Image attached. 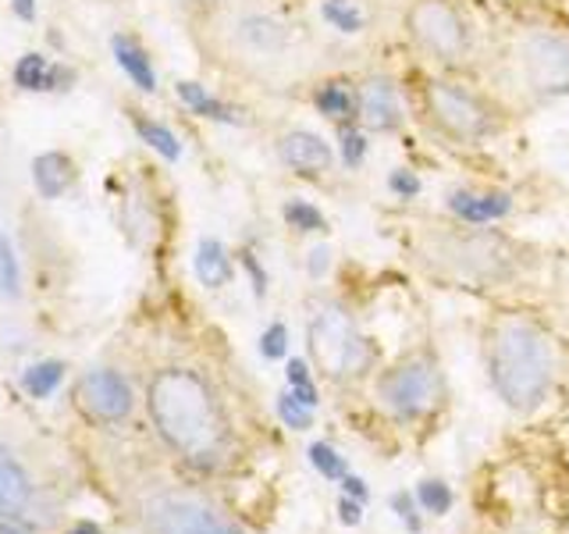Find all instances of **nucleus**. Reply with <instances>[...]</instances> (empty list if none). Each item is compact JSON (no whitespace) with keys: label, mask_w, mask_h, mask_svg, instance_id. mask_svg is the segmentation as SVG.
Returning <instances> with one entry per match:
<instances>
[{"label":"nucleus","mask_w":569,"mask_h":534,"mask_svg":"<svg viewBox=\"0 0 569 534\" xmlns=\"http://www.w3.org/2000/svg\"><path fill=\"white\" fill-rule=\"evenodd\" d=\"M147 409L157 435L192 467L213 471L228 459V414L203 374L189 367L157 370L147 388Z\"/></svg>","instance_id":"f257e3e1"},{"label":"nucleus","mask_w":569,"mask_h":534,"mask_svg":"<svg viewBox=\"0 0 569 534\" xmlns=\"http://www.w3.org/2000/svg\"><path fill=\"white\" fill-rule=\"evenodd\" d=\"M485 367L495 396L516 414H530L556 385V343L533 317L502 314L485 332Z\"/></svg>","instance_id":"f03ea898"},{"label":"nucleus","mask_w":569,"mask_h":534,"mask_svg":"<svg viewBox=\"0 0 569 534\" xmlns=\"http://www.w3.org/2000/svg\"><path fill=\"white\" fill-rule=\"evenodd\" d=\"M417 100L427 129L452 147H480L506 129V118L488 93L449 76L423 79Z\"/></svg>","instance_id":"7ed1b4c3"},{"label":"nucleus","mask_w":569,"mask_h":534,"mask_svg":"<svg viewBox=\"0 0 569 534\" xmlns=\"http://www.w3.org/2000/svg\"><path fill=\"white\" fill-rule=\"evenodd\" d=\"M307 343L310 360L317 370L331 382H360L363 374L373 370L378 349L363 335L360 320L346 307L342 299H317L310 320H307Z\"/></svg>","instance_id":"20e7f679"},{"label":"nucleus","mask_w":569,"mask_h":534,"mask_svg":"<svg viewBox=\"0 0 569 534\" xmlns=\"http://www.w3.org/2000/svg\"><path fill=\"white\" fill-rule=\"evenodd\" d=\"M445 396H449V385H445V370L431 349H413L399 356L373 382V399L399 424H417L431 417L445 403Z\"/></svg>","instance_id":"39448f33"},{"label":"nucleus","mask_w":569,"mask_h":534,"mask_svg":"<svg viewBox=\"0 0 569 534\" xmlns=\"http://www.w3.org/2000/svg\"><path fill=\"white\" fill-rule=\"evenodd\" d=\"M402 32L409 47L438 68H459L473 58V26L456 0H409Z\"/></svg>","instance_id":"423d86ee"},{"label":"nucleus","mask_w":569,"mask_h":534,"mask_svg":"<svg viewBox=\"0 0 569 534\" xmlns=\"http://www.w3.org/2000/svg\"><path fill=\"white\" fill-rule=\"evenodd\" d=\"M431 246H435L438 264L449 267V271L459 278L495 281L512 271V249L491 228H473V225L462 228L459 225L452 231H445V236L431 239Z\"/></svg>","instance_id":"0eeeda50"},{"label":"nucleus","mask_w":569,"mask_h":534,"mask_svg":"<svg viewBox=\"0 0 569 534\" xmlns=\"http://www.w3.org/2000/svg\"><path fill=\"white\" fill-rule=\"evenodd\" d=\"M516 68L538 100H569V36L527 29L516 40Z\"/></svg>","instance_id":"6e6552de"},{"label":"nucleus","mask_w":569,"mask_h":534,"mask_svg":"<svg viewBox=\"0 0 569 534\" xmlns=\"http://www.w3.org/2000/svg\"><path fill=\"white\" fill-rule=\"evenodd\" d=\"M147 524L153 534H242L218 510L192 495H157L147 503Z\"/></svg>","instance_id":"1a4fd4ad"},{"label":"nucleus","mask_w":569,"mask_h":534,"mask_svg":"<svg viewBox=\"0 0 569 534\" xmlns=\"http://www.w3.org/2000/svg\"><path fill=\"white\" fill-rule=\"evenodd\" d=\"M76 399H79V409L93 424H121L136 406L132 385L124 382V374L111 367L89 370L76 388Z\"/></svg>","instance_id":"9d476101"},{"label":"nucleus","mask_w":569,"mask_h":534,"mask_svg":"<svg viewBox=\"0 0 569 534\" xmlns=\"http://www.w3.org/2000/svg\"><path fill=\"white\" fill-rule=\"evenodd\" d=\"M360 125L370 136H396L406 129L402 89L385 71H373L360 82Z\"/></svg>","instance_id":"9b49d317"},{"label":"nucleus","mask_w":569,"mask_h":534,"mask_svg":"<svg viewBox=\"0 0 569 534\" xmlns=\"http://www.w3.org/2000/svg\"><path fill=\"white\" fill-rule=\"evenodd\" d=\"M278 157H281L284 168H289L292 175H299V178H307V182H325V178H331V171L338 165L335 147L313 129L281 132L278 136Z\"/></svg>","instance_id":"f8f14e48"},{"label":"nucleus","mask_w":569,"mask_h":534,"mask_svg":"<svg viewBox=\"0 0 569 534\" xmlns=\"http://www.w3.org/2000/svg\"><path fill=\"white\" fill-rule=\"evenodd\" d=\"M445 207L459 221V225H473V228H485V225H498L506 221L512 214V192L506 189H470V186H459L445 196Z\"/></svg>","instance_id":"ddd939ff"},{"label":"nucleus","mask_w":569,"mask_h":534,"mask_svg":"<svg viewBox=\"0 0 569 534\" xmlns=\"http://www.w3.org/2000/svg\"><path fill=\"white\" fill-rule=\"evenodd\" d=\"M313 111L328 118L335 129L338 125L360 121V82L349 76H328L313 86Z\"/></svg>","instance_id":"4468645a"},{"label":"nucleus","mask_w":569,"mask_h":534,"mask_svg":"<svg viewBox=\"0 0 569 534\" xmlns=\"http://www.w3.org/2000/svg\"><path fill=\"white\" fill-rule=\"evenodd\" d=\"M239 40L257 53V58H284L292 50V26L274 14H246L239 22Z\"/></svg>","instance_id":"2eb2a0df"},{"label":"nucleus","mask_w":569,"mask_h":534,"mask_svg":"<svg viewBox=\"0 0 569 534\" xmlns=\"http://www.w3.org/2000/svg\"><path fill=\"white\" fill-rule=\"evenodd\" d=\"M192 271L207 289H224L231 275H236V264H231V254L221 239H200L196 257H192Z\"/></svg>","instance_id":"dca6fc26"},{"label":"nucleus","mask_w":569,"mask_h":534,"mask_svg":"<svg viewBox=\"0 0 569 534\" xmlns=\"http://www.w3.org/2000/svg\"><path fill=\"white\" fill-rule=\"evenodd\" d=\"M174 93H178V100H182L196 118L221 121V125H242V115L236 111V107L224 103L221 97H213L210 89H207V86H200V82L182 79V82L174 86Z\"/></svg>","instance_id":"f3484780"},{"label":"nucleus","mask_w":569,"mask_h":534,"mask_svg":"<svg viewBox=\"0 0 569 534\" xmlns=\"http://www.w3.org/2000/svg\"><path fill=\"white\" fill-rule=\"evenodd\" d=\"M32 182L47 200H58V196L68 192L71 182H76V165H71L68 154H58V150L40 154L32 160Z\"/></svg>","instance_id":"a211bd4d"},{"label":"nucleus","mask_w":569,"mask_h":534,"mask_svg":"<svg viewBox=\"0 0 569 534\" xmlns=\"http://www.w3.org/2000/svg\"><path fill=\"white\" fill-rule=\"evenodd\" d=\"M111 50H114V61L121 65L124 76H129L142 89V93H153V89H157V71L150 65V53L142 50V43H136L132 36H114Z\"/></svg>","instance_id":"6ab92c4d"},{"label":"nucleus","mask_w":569,"mask_h":534,"mask_svg":"<svg viewBox=\"0 0 569 534\" xmlns=\"http://www.w3.org/2000/svg\"><path fill=\"white\" fill-rule=\"evenodd\" d=\"M29 492H32V485H29V474L22 471V463L0 445V513L26 510Z\"/></svg>","instance_id":"aec40b11"},{"label":"nucleus","mask_w":569,"mask_h":534,"mask_svg":"<svg viewBox=\"0 0 569 534\" xmlns=\"http://www.w3.org/2000/svg\"><path fill=\"white\" fill-rule=\"evenodd\" d=\"M320 22L338 36H360L370 22L360 0H320Z\"/></svg>","instance_id":"412c9836"},{"label":"nucleus","mask_w":569,"mask_h":534,"mask_svg":"<svg viewBox=\"0 0 569 534\" xmlns=\"http://www.w3.org/2000/svg\"><path fill=\"white\" fill-rule=\"evenodd\" d=\"M281 218L292 231H299V236H325L328 231V214L317 204L302 200V196H292V200L281 204Z\"/></svg>","instance_id":"4be33fe9"},{"label":"nucleus","mask_w":569,"mask_h":534,"mask_svg":"<svg viewBox=\"0 0 569 534\" xmlns=\"http://www.w3.org/2000/svg\"><path fill=\"white\" fill-rule=\"evenodd\" d=\"M68 82L71 71H61V68H50L43 61V53H26L22 61L14 65V82L22 89H58V82Z\"/></svg>","instance_id":"5701e85b"},{"label":"nucleus","mask_w":569,"mask_h":534,"mask_svg":"<svg viewBox=\"0 0 569 534\" xmlns=\"http://www.w3.org/2000/svg\"><path fill=\"white\" fill-rule=\"evenodd\" d=\"M370 154V132L363 129L360 121H352V125H338V160L356 171V168H363V160Z\"/></svg>","instance_id":"b1692460"},{"label":"nucleus","mask_w":569,"mask_h":534,"mask_svg":"<svg viewBox=\"0 0 569 534\" xmlns=\"http://www.w3.org/2000/svg\"><path fill=\"white\" fill-rule=\"evenodd\" d=\"M136 132L139 139L147 142L150 150H157L164 160H178L182 157V142H178V136L168 129L164 121H153V118H136Z\"/></svg>","instance_id":"393cba45"},{"label":"nucleus","mask_w":569,"mask_h":534,"mask_svg":"<svg viewBox=\"0 0 569 534\" xmlns=\"http://www.w3.org/2000/svg\"><path fill=\"white\" fill-rule=\"evenodd\" d=\"M61 378H64V364H58V360H43V364H36V367H29V370L22 374V388L29 392L32 399H47L50 392L61 385Z\"/></svg>","instance_id":"a878e982"},{"label":"nucleus","mask_w":569,"mask_h":534,"mask_svg":"<svg viewBox=\"0 0 569 534\" xmlns=\"http://www.w3.org/2000/svg\"><path fill=\"white\" fill-rule=\"evenodd\" d=\"M417 503H420V510L423 513H435V516H445L452 510V503H456V495H452V488L445 485L441 477H423L420 485H417Z\"/></svg>","instance_id":"bb28decb"},{"label":"nucleus","mask_w":569,"mask_h":534,"mask_svg":"<svg viewBox=\"0 0 569 534\" xmlns=\"http://www.w3.org/2000/svg\"><path fill=\"white\" fill-rule=\"evenodd\" d=\"M310 467L325 477V481H342L346 474H349V463H346V456L335 449V445H328V442H313L310 445Z\"/></svg>","instance_id":"cd10ccee"},{"label":"nucleus","mask_w":569,"mask_h":534,"mask_svg":"<svg viewBox=\"0 0 569 534\" xmlns=\"http://www.w3.org/2000/svg\"><path fill=\"white\" fill-rule=\"evenodd\" d=\"M313 414H317V409L302 406L289 388L278 396V417H281L284 427H292V432H307V427H313Z\"/></svg>","instance_id":"c85d7f7f"},{"label":"nucleus","mask_w":569,"mask_h":534,"mask_svg":"<svg viewBox=\"0 0 569 534\" xmlns=\"http://www.w3.org/2000/svg\"><path fill=\"white\" fill-rule=\"evenodd\" d=\"M388 192L396 196V200H417V196L423 192V178L413 168H391L388 171Z\"/></svg>","instance_id":"c756f323"},{"label":"nucleus","mask_w":569,"mask_h":534,"mask_svg":"<svg viewBox=\"0 0 569 534\" xmlns=\"http://www.w3.org/2000/svg\"><path fill=\"white\" fill-rule=\"evenodd\" d=\"M18 285H22V275H18V257L8 236H0V293L4 296H18Z\"/></svg>","instance_id":"7c9ffc66"},{"label":"nucleus","mask_w":569,"mask_h":534,"mask_svg":"<svg viewBox=\"0 0 569 534\" xmlns=\"http://www.w3.org/2000/svg\"><path fill=\"white\" fill-rule=\"evenodd\" d=\"M284 353H289V328L274 320V325H267L263 335H260V356L263 360H284Z\"/></svg>","instance_id":"2f4dec72"},{"label":"nucleus","mask_w":569,"mask_h":534,"mask_svg":"<svg viewBox=\"0 0 569 534\" xmlns=\"http://www.w3.org/2000/svg\"><path fill=\"white\" fill-rule=\"evenodd\" d=\"M388 503H391V513H396L399 516V521L409 527V531H420V516H417V510H420V503H417V495H406V492H396V495H391L388 498Z\"/></svg>","instance_id":"473e14b6"},{"label":"nucleus","mask_w":569,"mask_h":534,"mask_svg":"<svg viewBox=\"0 0 569 534\" xmlns=\"http://www.w3.org/2000/svg\"><path fill=\"white\" fill-rule=\"evenodd\" d=\"M239 260H242V267H246V275H249V281H253V296L257 299H263L267 296V271H263V264L257 260V254H239Z\"/></svg>","instance_id":"72a5a7b5"},{"label":"nucleus","mask_w":569,"mask_h":534,"mask_svg":"<svg viewBox=\"0 0 569 534\" xmlns=\"http://www.w3.org/2000/svg\"><path fill=\"white\" fill-rule=\"evenodd\" d=\"M307 271L313 281H320L328 271H331V249L328 246H313L310 249V257H307Z\"/></svg>","instance_id":"f704fd0d"},{"label":"nucleus","mask_w":569,"mask_h":534,"mask_svg":"<svg viewBox=\"0 0 569 534\" xmlns=\"http://www.w3.org/2000/svg\"><path fill=\"white\" fill-rule=\"evenodd\" d=\"M338 521H342L346 527L363 524V503H360V498H349V495L338 498Z\"/></svg>","instance_id":"c9c22d12"},{"label":"nucleus","mask_w":569,"mask_h":534,"mask_svg":"<svg viewBox=\"0 0 569 534\" xmlns=\"http://www.w3.org/2000/svg\"><path fill=\"white\" fill-rule=\"evenodd\" d=\"M289 392H292V396H296L302 406H310V409H317V406H320V388H317V378L299 382V385H289Z\"/></svg>","instance_id":"e433bc0d"},{"label":"nucleus","mask_w":569,"mask_h":534,"mask_svg":"<svg viewBox=\"0 0 569 534\" xmlns=\"http://www.w3.org/2000/svg\"><path fill=\"white\" fill-rule=\"evenodd\" d=\"M342 495H349V498H360V503H367V495H370V488H367V481L360 477V474H346L342 481Z\"/></svg>","instance_id":"4c0bfd02"},{"label":"nucleus","mask_w":569,"mask_h":534,"mask_svg":"<svg viewBox=\"0 0 569 534\" xmlns=\"http://www.w3.org/2000/svg\"><path fill=\"white\" fill-rule=\"evenodd\" d=\"M11 4H14V14L26 18V22H32V18H36V0H11Z\"/></svg>","instance_id":"58836bf2"},{"label":"nucleus","mask_w":569,"mask_h":534,"mask_svg":"<svg viewBox=\"0 0 569 534\" xmlns=\"http://www.w3.org/2000/svg\"><path fill=\"white\" fill-rule=\"evenodd\" d=\"M68 534H103V531H100L97 524H76Z\"/></svg>","instance_id":"ea45409f"},{"label":"nucleus","mask_w":569,"mask_h":534,"mask_svg":"<svg viewBox=\"0 0 569 534\" xmlns=\"http://www.w3.org/2000/svg\"><path fill=\"white\" fill-rule=\"evenodd\" d=\"M0 534H29V531L14 527V524H8V521H0Z\"/></svg>","instance_id":"a19ab883"},{"label":"nucleus","mask_w":569,"mask_h":534,"mask_svg":"<svg viewBox=\"0 0 569 534\" xmlns=\"http://www.w3.org/2000/svg\"><path fill=\"white\" fill-rule=\"evenodd\" d=\"M192 4H203V0H192Z\"/></svg>","instance_id":"79ce46f5"}]
</instances>
